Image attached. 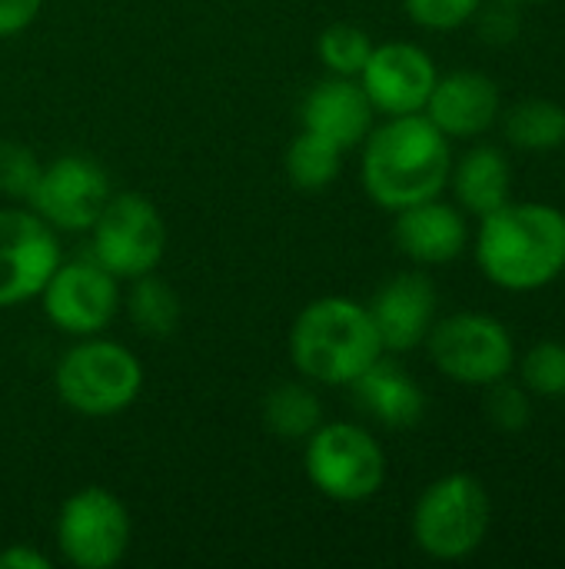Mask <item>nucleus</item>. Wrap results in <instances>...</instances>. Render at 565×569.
Segmentation results:
<instances>
[{
  "label": "nucleus",
  "instance_id": "12",
  "mask_svg": "<svg viewBox=\"0 0 565 569\" xmlns=\"http://www.w3.org/2000/svg\"><path fill=\"white\" fill-rule=\"evenodd\" d=\"M60 260L57 230H50L33 210L0 207V310L40 297Z\"/></svg>",
  "mask_w": 565,
  "mask_h": 569
},
{
  "label": "nucleus",
  "instance_id": "14",
  "mask_svg": "<svg viewBox=\"0 0 565 569\" xmlns=\"http://www.w3.org/2000/svg\"><path fill=\"white\" fill-rule=\"evenodd\" d=\"M436 287L426 273H400L393 280H386L376 297L366 303L383 350L393 353H406L413 347H420L426 340V333L436 323Z\"/></svg>",
  "mask_w": 565,
  "mask_h": 569
},
{
  "label": "nucleus",
  "instance_id": "16",
  "mask_svg": "<svg viewBox=\"0 0 565 569\" xmlns=\"http://www.w3.org/2000/svg\"><path fill=\"white\" fill-rule=\"evenodd\" d=\"M496 113H500V90L486 73L476 70H456L436 80L426 100V117L446 137H476L493 127Z\"/></svg>",
  "mask_w": 565,
  "mask_h": 569
},
{
  "label": "nucleus",
  "instance_id": "20",
  "mask_svg": "<svg viewBox=\"0 0 565 569\" xmlns=\"http://www.w3.org/2000/svg\"><path fill=\"white\" fill-rule=\"evenodd\" d=\"M260 417L273 437L296 443V440H306L323 423V403L310 383L283 380L263 397Z\"/></svg>",
  "mask_w": 565,
  "mask_h": 569
},
{
  "label": "nucleus",
  "instance_id": "29",
  "mask_svg": "<svg viewBox=\"0 0 565 569\" xmlns=\"http://www.w3.org/2000/svg\"><path fill=\"white\" fill-rule=\"evenodd\" d=\"M43 10V0H0V37H17Z\"/></svg>",
  "mask_w": 565,
  "mask_h": 569
},
{
  "label": "nucleus",
  "instance_id": "19",
  "mask_svg": "<svg viewBox=\"0 0 565 569\" xmlns=\"http://www.w3.org/2000/svg\"><path fill=\"white\" fill-rule=\"evenodd\" d=\"M453 187L460 203L476 213L486 217L493 210H500L503 203H509V163L503 157V150L496 147H473L456 173H453Z\"/></svg>",
  "mask_w": 565,
  "mask_h": 569
},
{
  "label": "nucleus",
  "instance_id": "8",
  "mask_svg": "<svg viewBox=\"0 0 565 569\" xmlns=\"http://www.w3.org/2000/svg\"><path fill=\"white\" fill-rule=\"evenodd\" d=\"M133 523L123 500L103 487L70 493L57 513V547L77 569L117 567L130 550Z\"/></svg>",
  "mask_w": 565,
  "mask_h": 569
},
{
  "label": "nucleus",
  "instance_id": "31",
  "mask_svg": "<svg viewBox=\"0 0 565 569\" xmlns=\"http://www.w3.org/2000/svg\"><path fill=\"white\" fill-rule=\"evenodd\" d=\"M0 569H50V560L27 543H10L0 550Z\"/></svg>",
  "mask_w": 565,
  "mask_h": 569
},
{
  "label": "nucleus",
  "instance_id": "5",
  "mask_svg": "<svg viewBox=\"0 0 565 569\" xmlns=\"http://www.w3.org/2000/svg\"><path fill=\"white\" fill-rule=\"evenodd\" d=\"M303 443L306 477L326 500L363 503L380 493L386 480V457L376 437L360 423H320Z\"/></svg>",
  "mask_w": 565,
  "mask_h": 569
},
{
  "label": "nucleus",
  "instance_id": "15",
  "mask_svg": "<svg viewBox=\"0 0 565 569\" xmlns=\"http://www.w3.org/2000/svg\"><path fill=\"white\" fill-rule=\"evenodd\" d=\"M376 107L370 103L363 83L356 77H330L320 80L300 103L303 130H313L336 143L340 150H353L373 130Z\"/></svg>",
  "mask_w": 565,
  "mask_h": 569
},
{
  "label": "nucleus",
  "instance_id": "6",
  "mask_svg": "<svg viewBox=\"0 0 565 569\" xmlns=\"http://www.w3.org/2000/svg\"><path fill=\"white\" fill-rule=\"evenodd\" d=\"M490 530V497L476 477L436 480L413 510V540L433 560L470 557Z\"/></svg>",
  "mask_w": 565,
  "mask_h": 569
},
{
  "label": "nucleus",
  "instance_id": "13",
  "mask_svg": "<svg viewBox=\"0 0 565 569\" xmlns=\"http://www.w3.org/2000/svg\"><path fill=\"white\" fill-rule=\"evenodd\" d=\"M370 103L386 117L423 113L436 87V67L426 50L416 43H380L373 47L366 67L356 77Z\"/></svg>",
  "mask_w": 565,
  "mask_h": 569
},
{
  "label": "nucleus",
  "instance_id": "4",
  "mask_svg": "<svg viewBox=\"0 0 565 569\" xmlns=\"http://www.w3.org/2000/svg\"><path fill=\"white\" fill-rule=\"evenodd\" d=\"M60 403L80 417L107 420L130 410L143 390V363L137 353L107 337H80L53 370Z\"/></svg>",
  "mask_w": 565,
  "mask_h": 569
},
{
  "label": "nucleus",
  "instance_id": "27",
  "mask_svg": "<svg viewBox=\"0 0 565 569\" xmlns=\"http://www.w3.org/2000/svg\"><path fill=\"white\" fill-rule=\"evenodd\" d=\"M403 7L426 30H456L476 17L480 0H403Z\"/></svg>",
  "mask_w": 565,
  "mask_h": 569
},
{
  "label": "nucleus",
  "instance_id": "10",
  "mask_svg": "<svg viewBox=\"0 0 565 569\" xmlns=\"http://www.w3.org/2000/svg\"><path fill=\"white\" fill-rule=\"evenodd\" d=\"M113 197L107 170L83 153H67L43 163L30 193V210L57 233H87Z\"/></svg>",
  "mask_w": 565,
  "mask_h": 569
},
{
  "label": "nucleus",
  "instance_id": "24",
  "mask_svg": "<svg viewBox=\"0 0 565 569\" xmlns=\"http://www.w3.org/2000/svg\"><path fill=\"white\" fill-rule=\"evenodd\" d=\"M316 53L323 60V67L336 77H360V70L366 67L370 53H373V40L363 27L356 23H333L320 33L316 40Z\"/></svg>",
  "mask_w": 565,
  "mask_h": 569
},
{
  "label": "nucleus",
  "instance_id": "32",
  "mask_svg": "<svg viewBox=\"0 0 565 569\" xmlns=\"http://www.w3.org/2000/svg\"><path fill=\"white\" fill-rule=\"evenodd\" d=\"M503 3H539V0H503Z\"/></svg>",
  "mask_w": 565,
  "mask_h": 569
},
{
  "label": "nucleus",
  "instance_id": "25",
  "mask_svg": "<svg viewBox=\"0 0 565 569\" xmlns=\"http://www.w3.org/2000/svg\"><path fill=\"white\" fill-rule=\"evenodd\" d=\"M43 163L17 140H0V193L10 200H30Z\"/></svg>",
  "mask_w": 565,
  "mask_h": 569
},
{
  "label": "nucleus",
  "instance_id": "21",
  "mask_svg": "<svg viewBox=\"0 0 565 569\" xmlns=\"http://www.w3.org/2000/svg\"><path fill=\"white\" fill-rule=\"evenodd\" d=\"M120 307L127 310L130 323L143 333V337H153V340H163V337H173L176 327H180V317H183V307H180V297L176 290L153 273H143L133 280L130 293L120 300Z\"/></svg>",
  "mask_w": 565,
  "mask_h": 569
},
{
  "label": "nucleus",
  "instance_id": "7",
  "mask_svg": "<svg viewBox=\"0 0 565 569\" xmlns=\"http://www.w3.org/2000/svg\"><path fill=\"white\" fill-rule=\"evenodd\" d=\"M87 233L90 257L117 280L153 273L167 253V223L140 193H113Z\"/></svg>",
  "mask_w": 565,
  "mask_h": 569
},
{
  "label": "nucleus",
  "instance_id": "11",
  "mask_svg": "<svg viewBox=\"0 0 565 569\" xmlns=\"http://www.w3.org/2000/svg\"><path fill=\"white\" fill-rule=\"evenodd\" d=\"M433 363L456 383H496L513 367L506 327L483 313H456L426 333Z\"/></svg>",
  "mask_w": 565,
  "mask_h": 569
},
{
  "label": "nucleus",
  "instance_id": "26",
  "mask_svg": "<svg viewBox=\"0 0 565 569\" xmlns=\"http://www.w3.org/2000/svg\"><path fill=\"white\" fill-rule=\"evenodd\" d=\"M523 380L543 397H565V343H539L523 360Z\"/></svg>",
  "mask_w": 565,
  "mask_h": 569
},
{
  "label": "nucleus",
  "instance_id": "9",
  "mask_svg": "<svg viewBox=\"0 0 565 569\" xmlns=\"http://www.w3.org/2000/svg\"><path fill=\"white\" fill-rule=\"evenodd\" d=\"M120 283L90 260H60L40 290L43 317L67 337H97L120 313Z\"/></svg>",
  "mask_w": 565,
  "mask_h": 569
},
{
  "label": "nucleus",
  "instance_id": "28",
  "mask_svg": "<svg viewBox=\"0 0 565 569\" xmlns=\"http://www.w3.org/2000/svg\"><path fill=\"white\" fill-rule=\"evenodd\" d=\"M490 387H493V390H490V397H486V413H490L493 427H500V430H506V433H516V430L529 427L533 410H529L526 393H523L519 387H513V383H503V380H496V383H490Z\"/></svg>",
  "mask_w": 565,
  "mask_h": 569
},
{
  "label": "nucleus",
  "instance_id": "2",
  "mask_svg": "<svg viewBox=\"0 0 565 569\" xmlns=\"http://www.w3.org/2000/svg\"><path fill=\"white\" fill-rule=\"evenodd\" d=\"M383 353L366 303L350 297H320L306 303L290 327V360L310 383L350 387Z\"/></svg>",
  "mask_w": 565,
  "mask_h": 569
},
{
  "label": "nucleus",
  "instance_id": "23",
  "mask_svg": "<svg viewBox=\"0 0 565 569\" xmlns=\"http://www.w3.org/2000/svg\"><path fill=\"white\" fill-rule=\"evenodd\" d=\"M506 137L523 150H553L565 143V110L553 100H526L506 113Z\"/></svg>",
  "mask_w": 565,
  "mask_h": 569
},
{
  "label": "nucleus",
  "instance_id": "3",
  "mask_svg": "<svg viewBox=\"0 0 565 569\" xmlns=\"http://www.w3.org/2000/svg\"><path fill=\"white\" fill-rule=\"evenodd\" d=\"M476 257L506 290H536L565 270V217L546 203H503L483 217Z\"/></svg>",
  "mask_w": 565,
  "mask_h": 569
},
{
  "label": "nucleus",
  "instance_id": "22",
  "mask_svg": "<svg viewBox=\"0 0 565 569\" xmlns=\"http://www.w3.org/2000/svg\"><path fill=\"white\" fill-rule=\"evenodd\" d=\"M343 153L346 150H340L326 137H320L313 130H300L290 140V147H286L283 167H286V177H290L293 187H300V190H323V187H330L340 177Z\"/></svg>",
  "mask_w": 565,
  "mask_h": 569
},
{
  "label": "nucleus",
  "instance_id": "17",
  "mask_svg": "<svg viewBox=\"0 0 565 569\" xmlns=\"http://www.w3.org/2000/svg\"><path fill=\"white\" fill-rule=\"evenodd\" d=\"M393 237L406 257L416 263H450L466 250V220L450 203L423 200L400 210Z\"/></svg>",
  "mask_w": 565,
  "mask_h": 569
},
{
  "label": "nucleus",
  "instance_id": "18",
  "mask_svg": "<svg viewBox=\"0 0 565 569\" xmlns=\"http://www.w3.org/2000/svg\"><path fill=\"white\" fill-rule=\"evenodd\" d=\"M353 397L356 403L380 420L383 427H413L423 420L426 413V397L416 387V380L393 360H376L373 367H366L353 383Z\"/></svg>",
  "mask_w": 565,
  "mask_h": 569
},
{
  "label": "nucleus",
  "instance_id": "30",
  "mask_svg": "<svg viewBox=\"0 0 565 569\" xmlns=\"http://www.w3.org/2000/svg\"><path fill=\"white\" fill-rule=\"evenodd\" d=\"M480 30H483V37H486L490 43H509V40L516 37V30H519V17H516L509 7H500V10H490V13L483 17Z\"/></svg>",
  "mask_w": 565,
  "mask_h": 569
},
{
  "label": "nucleus",
  "instance_id": "1",
  "mask_svg": "<svg viewBox=\"0 0 565 569\" xmlns=\"http://www.w3.org/2000/svg\"><path fill=\"white\" fill-rule=\"evenodd\" d=\"M453 170L446 133L423 113L390 117L363 140V187L383 210H406L443 193Z\"/></svg>",
  "mask_w": 565,
  "mask_h": 569
}]
</instances>
